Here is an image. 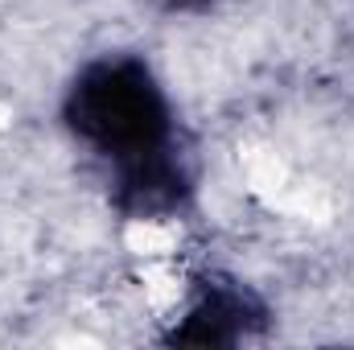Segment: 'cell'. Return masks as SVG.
I'll return each mask as SVG.
<instances>
[{
    "instance_id": "1",
    "label": "cell",
    "mask_w": 354,
    "mask_h": 350,
    "mask_svg": "<svg viewBox=\"0 0 354 350\" xmlns=\"http://www.w3.org/2000/svg\"><path fill=\"white\" fill-rule=\"evenodd\" d=\"M58 128L124 223H181L202 198V153L157 62L107 46L75 62L58 91Z\"/></svg>"
},
{
    "instance_id": "3",
    "label": "cell",
    "mask_w": 354,
    "mask_h": 350,
    "mask_svg": "<svg viewBox=\"0 0 354 350\" xmlns=\"http://www.w3.org/2000/svg\"><path fill=\"white\" fill-rule=\"evenodd\" d=\"M149 4L161 12H174V17H198V12H210L218 0H149Z\"/></svg>"
},
{
    "instance_id": "2",
    "label": "cell",
    "mask_w": 354,
    "mask_h": 350,
    "mask_svg": "<svg viewBox=\"0 0 354 350\" xmlns=\"http://www.w3.org/2000/svg\"><path fill=\"white\" fill-rule=\"evenodd\" d=\"M276 326V305L260 284L231 268H198L185 276L177 309L169 313L161 342L165 347L231 350L264 342Z\"/></svg>"
}]
</instances>
